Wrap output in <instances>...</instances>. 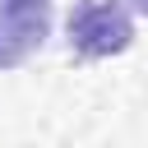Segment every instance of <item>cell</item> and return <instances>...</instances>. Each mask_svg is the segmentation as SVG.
Instances as JSON below:
<instances>
[{
    "mask_svg": "<svg viewBox=\"0 0 148 148\" xmlns=\"http://www.w3.org/2000/svg\"><path fill=\"white\" fill-rule=\"evenodd\" d=\"M65 32H69V51L83 60L120 56L134 42V23H130V9L120 0H74Z\"/></svg>",
    "mask_w": 148,
    "mask_h": 148,
    "instance_id": "6da1fadb",
    "label": "cell"
},
{
    "mask_svg": "<svg viewBox=\"0 0 148 148\" xmlns=\"http://www.w3.org/2000/svg\"><path fill=\"white\" fill-rule=\"evenodd\" d=\"M46 28H51V9H37V5H0V69L23 65L46 42Z\"/></svg>",
    "mask_w": 148,
    "mask_h": 148,
    "instance_id": "7a4b0ae2",
    "label": "cell"
},
{
    "mask_svg": "<svg viewBox=\"0 0 148 148\" xmlns=\"http://www.w3.org/2000/svg\"><path fill=\"white\" fill-rule=\"evenodd\" d=\"M0 5H37V9H51V0H0Z\"/></svg>",
    "mask_w": 148,
    "mask_h": 148,
    "instance_id": "3957f363",
    "label": "cell"
},
{
    "mask_svg": "<svg viewBox=\"0 0 148 148\" xmlns=\"http://www.w3.org/2000/svg\"><path fill=\"white\" fill-rule=\"evenodd\" d=\"M130 5H134V9H139V14H148V0H130Z\"/></svg>",
    "mask_w": 148,
    "mask_h": 148,
    "instance_id": "277c9868",
    "label": "cell"
}]
</instances>
